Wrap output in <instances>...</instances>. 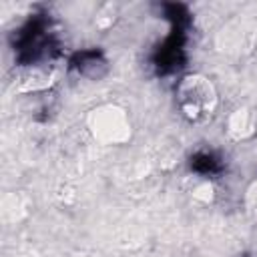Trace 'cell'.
Instances as JSON below:
<instances>
[{
    "instance_id": "cell-1",
    "label": "cell",
    "mask_w": 257,
    "mask_h": 257,
    "mask_svg": "<svg viewBox=\"0 0 257 257\" xmlns=\"http://www.w3.org/2000/svg\"><path fill=\"white\" fill-rule=\"evenodd\" d=\"M165 18L171 22V34L155 48L153 52V66L159 76L173 74L181 70L187 64V54H185V42L187 34L193 24V16L189 8L181 2H165L163 6Z\"/></svg>"
},
{
    "instance_id": "cell-2",
    "label": "cell",
    "mask_w": 257,
    "mask_h": 257,
    "mask_svg": "<svg viewBox=\"0 0 257 257\" xmlns=\"http://www.w3.org/2000/svg\"><path fill=\"white\" fill-rule=\"evenodd\" d=\"M10 42L16 52V62L22 66L54 58L60 48L58 40L50 32V18L46 12L32 14L18 30L12 32Z\"/></svg>"
},
{
    "instance_id": "cell-3",
    "label": "cell",
    "mask_w": 257,
    "mask_h": 257,
    "mask_svg": "<svg viewBox=\"0 0 257 257\" xmlns=\"http://www.w3.org/2000/svg\"><path fill=\"white\" fill-rule=\"evenodd\" d=\"M68 66L76 70L80 76H86L90 80H98L108 72V60L98 48H86L74 52L68 60Z\"/></svg>"
},
{
    "instance_id": "cell-4",
    "label": "cell",
    "mask_w": 257,
    "mask_h": 257,
    "mask_svg": "<svg viewBox=\"0 0 257 257\" xmlns=\"http://www.w3.org/2000/svg\"><path fill=\"white\" fill-rule=\"evenodd\" d=\"M189 167H191L195 173H199V175H219V173H223V169H225L221 157L215 155L213 151H199V153L191 155Z\"/></svg>"
}]
</instances>
